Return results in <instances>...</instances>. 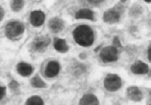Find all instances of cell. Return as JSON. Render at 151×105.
<instances>
[{"mask_svg":"<svg viewBox=\"0 0 151 105\" xmlns=\"http://www.w3.org/2000/svg\"><path fill=\"white\" fill-rule=\"evenodd\" d=\"M74 41L81 46L89 47L92 45L94 42V33L93 30L86 24H81L73 32Z\"/></svg>","mask_w":151,"mask_h":105,"instance_id":"6da1fadb","label":"cell"},{"mask_svg":"<svg viewBox=\"0 0 151 105\" xmlns=\"http://www.w3.org/2000/svg\"><path fill=\"white\" fill-rule=\"evenodd\" d=\"M24 32V25L21 22L12 21L6 24L5 27V34L7 38L14 40L19 38Z\"/></svg>","mask_w":151,"mask_h":105,"instance_id":"7a4b0ae2","label":"cell"},{"mask_svg":"<svg viewBox=\"0 0 151 105\" xmlns=\"http://www.w3.org/2000/svg\"><path fill=\"white\" fill-rule=\"evenodd\" d=\"M100 57L104 63H111L118 60V48L114 45L105 46L100 52Z\"/></svg>","mask_w":151,"mask_h":105,"instance_id":"3957f363","label":"cell"},{"mask_svg":"<svg viewBox=\"0 0 151 105\" xmlns=\"http://www.w3.org/2000/svg\"><path fill=\"white\" fill-rule=\"evenodd\" d=\"M104 87L109 91H116L121 87V79L117 74H108L104 79Z\"/></svg>","mask_w":151,"mask_h":105,"instance_id":"277c9868","label":"cell"},{"mask_svg":"<svg viewBox=\"0 0 151 105\" xmlns=\"http://www.w3.org/2000/svg\"><path fill=\"white\" fill-rule=\"evenodd\" d=\"M51 43V39L47 36H37L33 41V49L35 52H44Z\"/></svg>","mask_w":151,"mask_h":105,"instance_id":"5b68a950","label":"cell"},{"mask_svg":"<svg viewBox=\"0 0 151 105\" xmlns=\"http://www.w3.org/2000/svg\"><path fill=\"white\" fill-rule=\"evenodd\" d=\"M45 14L41 10L33 11L29 16V21L32 25L35 27H39L45 23Z\"/></svg>","mask_w":151,"mask_h":105,"instance_id":"8992f818","label":"cell"},{"mask_svg":"<svg viewBox=\"0 0 151 105\" xmlns=\"http://www.w3.org/2000/svg\"><path fill=\"white\" fill-rule=\"evenodd\" d=\"M60 69H61L60 63L57 61H50L45 67V75L48 78H53L56 75H58Z\"/></svg>","mask_w":151,"mask_h":105,"instance_id":"52a82bcc","label":"cell"},{"mask_svg":"<svg viewBox=\"0 0 151 105\" xmlns=\"http://www.w3.org/2000/svg\"><path fill=\"white\" fill-rule=\"evenodd\" d=\"M120 18V12L116 9L107 10L103 15V21L108 24H114L119 22Z\"/></svg>","mask_w":151,"mask_h":105,"instance_id":"ba28073f","label":"cell"},{"mask_svg":"<svg viewBox=\"0 0 151 105\" xmlns=\"http://www.w3.org/2000/svg\"><path fill=\"white\" fill-rule=\"evenodd\" d=\"M130 71L135 74H146L148 73V66L142 61H137L131 65Z\"/></svg>","mask_w":151,"mask_h":105,"instance_id":"9c48e42d","label":"cell"},{"mask_svg":"<svg viewBox=\"0 0 151 105\" xmlns=\"http://www.w3.org/2000/svg\"><path fill=\"white\" fill-rule=\"evenodd\" d=\"M17 73L21 75V76H24V77H27L29 76L33 73V71H34V68L31 64L27 63H24V62H21L17 64Z\"/></svg>","mask_w":151,"mask_h":105,"instance_id":"30bf717a","label":"cell"},{"mask_svg":"<svg viewBox=\"0 0 151 105\" xmlns=\"http://www.w3.org/2000/svg\"><path fill=\"white\" fill-rule=\"evenodd\" d=\"M64 27V23L61 18L53 17L49 21V28L52 33H60Z\"/></svg>","mask_w":151,"mask_h":105,"instance_id":"8fae6325","label":"cell"},{"mask_svg":"<svg viewBox=\"0 0 151 105\" xmlns=\"http://www.w3.org/2000/svg\"><path fill=\"white\" fill-rule=\"evenodd\" d=\"M128 97L134 101H140L143 98L142 91L138 87H129L127 90Z\"/></svg>","mask_w":151,"mask_h":105,"instance_id":"7c38bea8","label":"cell"},{"mask_svg":"<svg viewBox=\"0 0 151 105\" xmlns=\"http://www.w3.org/2000/svg\"><path fill=\"white\" fill-rule=\"evenodd\" d=\"M75 18L76 19H88V20H93L94 19V14L91 9L88 8H82L78 10L75 13Z\"/></svg>","mask_w":151,"mask_h":105,"instance_id":"4fadbf2b","label":"cell"},{"mask_svg":"<svg viewBox=\"0 0 151 105\" xmlns=\"http://www.w3.org/2000/svg\"><path fill=\"white\" fill-rule=\"evenodd\" d=\"M53 45L55 50L59 52H62V54H65V52H68L69 50V47L67 45V43L64 39H61V38H54L53 40Z\"/></svg>","mask_w":151,"mask_h":105,"instance_id":"5bb4252c","label":"cell"},{"mask_svg":"<svg viewBox=\"0 0 151 105\" xmlns=\"http://www.w3.org/2000/svg\"><path fill=\"white\" fill-rule=\"evenodd\" d=\"M99 103L98 98L93 94H85L80 100V104L82 105H98Z\"/></svg>","mask_w":151,"mask_h":105,"instance_id":"9a60e30c","label":"cell"},{"mask_svg":"<svg viewBox=\"0 0 151 105\" xmlns=\"http://www.w3.org/2000/svg\"><path fill=\"white\" fill-rule=\"evenodd\" d=\"M31 85L34 88H45L46 83L42 80V78L38 75H35L31 80Z\"/></svg>","mask_w":151,"mask_h":105,"instance_id":"2e32d148","label":"cell"},{"mask_svg":"<svg viewBox=\"0 0 151 105\" xmlns=\"http://www.w3.org/2000/svg\"><path fill=\"white\" fill-rule=\"evenodd\" d=\"M24 6V0H12L11 3V8L14 12H18L20 11Z\"/></svg>","mask_w":151,"mask_h":105,"instance_id":"e0dca14e","label":"cell"},{"mask_svg":"<svg viewBox=\"0 0 151 105\" xmlns=\"http://www.w3.org/2000/svg\"><path fill=\"white\" fill-rule=\"evenodd\" d=\"M27 105H43L44 101L43 99L39 96H32L25 102Z\"/></svg>","mask_w":151,"mask_h":105,"instance_id":"ac0fdd59","label":"cell"},{"mask_svg":"<svg viewBox=\"0 0 151 105\" xmlns=\"http://www.w3.org/2000/svg\"><path fill=\"white\" fill-rule=\"evenodd\" d=\"M141 12H142V9H141L140 6H134L130 9V15L131 16L138 17V16H139L141 14Z\"/></svg>","mask_w":151,"mask_h":105,"instance_id":"d6986e66","label":"cell"},{"mask_svg":"<svg viewBox=\"0 0 151 105\" xmlns=\"http://www.w3.org/2000/svg\"><path fill=\"white\" fill-rule=\"evenodd\" d=\"M6 93V87L1 86V87H0V100H2L5 97Z\"/></svg>","mask_w":151,"mask_h":105,"instance_id":"ffe728a7","label":"cell"},{"mask_svg":"<svg viewBox=\"0 0 151 105\" xmlns=\"http://www.w3.org/2000/svg\"><path fill=\"white\" fill-rule=\"evenodd\" d=\"M88 2L92 6H99L103 2V0H88Z\"/></svg>","mask_w":151,"mask_h":105,"instance_id":"44dd1931","label":"cell"},{"mask_svg":"<svg viewBox=\"0 0 151 105\" xmlns=\"http://www.w3.org/2000/svg\"><path fill=\"white\" fill-rule=\"evenodd\" d=\"M113 45H114V46H116L117 48L121 46L120 42H119V39L117 36H116V37H114V40H113Z\"/></svg>","mask_w":151,"mask_h":105,"instance_id":"7402d4cb","label":"cell"},{"mask_svg":"<svg viewBox=\"0 0 151 105\" xmlns=\"http://www.w3.org/2000/svg\"><path fill=\"white\" fill-rule=\"evenodd\" d=\"M9 87L12 89V90H16L17 87H18V83L16 82V81H12L9 84Z\"/></svg>","mask_w":151,"mask_h":105,"instance_id":"603a6c76","label":"cell"},{"mask_svg":"<svg viewBox=\"0 0 151 105\" xmlns=\"http://www.w3.org/2000/svg\"><path fill=\"white\" fill-rule=\"evenodd\" d=\"M147 56H148V60L151 62V44H150L148 50H147Z\"/></svg>","mask_w":151,"mask_h":105,"instance_id":"cb8c5ba5","label":"cell"},{"mask_svg":"<svg viewBox=\"0 0 151 105\" xmlns=\"http://www.w3.org/2000/svg\"><path fill=\"white\" fill-rule=\"evenodd\" d=\"M3 17H4V10L1 7V8H0V20L3 19Z\"/></svg>","mask_w":151,"mask_h":105,"instance_id":"d4e9b609","label":"cell"},{"mask_svg":"<svg viewBox=\"0 0 151 105\" xmlns=\"http://www.w3.org/2000/svg\"><path fill=\"white\" fill-rule=\"evenodd\" d=\"M144 1H146L147 3H150V2H151V0H144Z\"/></svg>","mask_w":151,"mask_h":105,"instance_id":"484cf974","label":"cell"},{"mask_svg":"<svg viewBox=\"0 0 151 105\" xmlns=\"http://www.w3.org/2000/svg\"><path fill=\"white\" fill-rule=\"evenodd\" d=\"M120 1H121L122 3H124V2H126V1H127V0H120Z\"/></svg>","mask_w":151,"mask_h":105,"instance_id":"4316f807","label":"cell"}]
</instances>
